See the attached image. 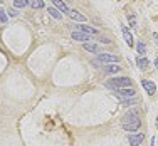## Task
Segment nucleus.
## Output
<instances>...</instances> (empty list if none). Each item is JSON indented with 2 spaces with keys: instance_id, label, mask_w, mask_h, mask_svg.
I'll list each match as a JSON object with an SVG mask.
<instances>
[{
  "instance_id": "obj_2",
  "label": "nucleus",
  "mask_w": 158,
  "mask_h": 146,
  "mask_svg": "<svg viewBox=\"0 0 158 146\" xmlns=\"http://www.w3.org/2000/svg\"><path fill=\"white\" fill-rule=\"evenodd\" d=\"M130 84H131L130 77H114V79H111V81L106 82L108 87L114 89V91H116V89H123V87H130Z\"/></svg>"
},
{
  "instance_id": "obj_25",
  "label": "nucleus",
  "mask_w": 158,
  "mask_h": 146,
  "mask_svg": "<svg viewBox=\"0 0 158 146\" xmlns=\"http://www.w3.org/2000/svg\"><path fill=\"white\" fill-rule=\"evenodd\" d=\"M156 128H158V121H156Z\"/></svg>"
},
{
  "instance_id": "obj_16",
  "label": "nucleus",
  "mask_w": 158,
  "mask_h": 146,
  "mask_svg": "<svg viewBox=\"0 0 158 146\" xmlns=\"http://www.w3.org/2000/svg\"><path fill=\"white\" fill-rule=\"evenodd\" d=\"M32 9H44V0H31Z\"/></svg>"
},
{
  "instance_id": "obj_23",
  "label": "nucleus",
  "mask_w": 158,
  "mask_h": 146,
  "mask_svg": "<svg viewBox=\"0 0 158 146\" xmlns=\"http://www.w3.org/2000/svg\"><path fill=\"white\" fill-rule=\"evenodd\" d=\"M99 40H101V42H104V44H110V42H111V40L106 39V37H103V39H99Z\"/></svg>"
},
{
  "instance_id": "obj_19",
  "label": "nucleus",
  "mask_w": 158,
  "mask_h": 146,
  "mask_svg": "<svg viewBox=\"0 0 158 146\" xmlns=\"http://www.w3.org/2000/svg\"><path fill=\"white\" fill-rule=\"evenodd\" d=\"M123 106H133V104H136V97H130V99H123L121 101Z\"/></svg>"
},
{
  "instance_id": "obj_26",
  "label": "nucleus",
  "mask_w": 158,
  "mask_h": 146,
  "mask_svg": "<svg viewBox=\"0 0 158 146\" xmlns=\"http://www.w3.org/2000/svg\"><path fill=\"white\" fill-rule=\"evenodd\" d=\"M0 2H2V0H0Z\"/></svg>"
},
{
  "instance_id": "obj_22",
  "label": "nucleus",
  "mask_w": 158,
  "mask_h": 146,
  "mask_svg": "<svg viewBox=\"0 0 158 146\" xmlns=\"http://www.w3.org/2000/svg\"><path fill=\"white\" fill-rule=\"evenodd\" d=\"M153 40H155V44H156V46H158V34H156V32L153 34Z\"/></svg>"
},
{
  "instance_id": "obj_6",
  "label": "nucleus",
  "mask_w": 158,
  "mask_h": 146,
  "mask_svg": "<svg viewBox=\"0 0 158 146\" xmlns=\"http://www.w3.org/2000/svg\"><path fill=\"white\" fill-rule=\"evenodd\" d=\"M141 86H143V89H145V91L148 92L150 96H153V94L156 92L155 82H152V81H148V79H143V81H141Z\"/></svg>"
},
{
  "instance_id": "obj_13",
  "label": "nucleus",
  "mask_w": 158,
  "mask_h": 146,
  "mask_svg": "<svg viewBox=\"0 0 158 146\" xmlns=\"http://www.w3.org/2000/svg\"><path fill=\"white\" fill-rule=\"evenodd\" d=\"M119 69H121L119 66H104L103 67V71L108 74H116V72H119Z\"/></svg>"
},
{
  "instance_id": "obj_17",
  "label": "nucleus",
  "mask_w": 158,
  "mask_h": 146,
  "mask_svg": "<svg viewBox=\"0 0 158 146\" xmlns=\"http://www.w3.org/2000/svg\"><path fill=\"white\" fill-rule=\"evenodd\" d=\"M14 5H15L17 9H24V7L29 5V0H14Z\"/></svg>"
},
{
  "instance_id": "obj_10",
  "label": "nucleus",
  "mask_w": 158,
  "mask_h": 146,
  "mask_svg": "<svg viewBox=\"0 0 158 146\" xmlns=\"http://www.w3.org/2000/svg\"><path fill=\"white\" fill-rule=\"evenodd\" d=\"M67 15L73 18V20H77V22H84L86 20V17L82 15V14H79L77 10H69V12H67Z\"/></svg>"
},
{
  "instance_id": "obj_9",
  "label": "nucleus",
  "mask_w": 158,
  "mask_h": 146,
  "mask_svg": "<svg viewBox=\"0 0 158 146\" xmlns=\"http://www.w3.org/2000/svg\"><path fill=\"white\" fill-rule=\"evenodd\" d=\"M52 3L56 5V9H57V10H61V12H64V14H67V12L71 10L69 7L66 5V2H62V0H52Z\"/></svg>"
},
{
  "instance_id": "obj_11",
  "label": "nucleus",
  "mask_w": 158,
  "mask_h": 146,
  "mask_svg": "<svg viewBox=\"0 0 158 146\" xmlns=\"http://www.w3.org/2000/svg\"><path fill=\"white\" fill-rule=\"evenodd\" d=\"M123 37H125V42H126V44H128V46H130V47H131V46H133V44H135V42H133V35H131V34H130V30H128L126 27H123Z\"/></svg>"
},
{
  "instance_id": "obj_12",
  "label": "nucleus",
  "mask_w": 158,
  "mask_h": 146,
  "mask_svg": "<svg viewBox=\"0 0 158 146\" xmlns=\"http://www.w3.org/2000/svg\"><path fill=\"white\" fill-rule=\"evenodd\" d=\"M82 49H84L86 52H99V46H96V44H91V42L82 44Z\"/></svg>"
},
{
  "instance_id": "obj_24",
  "label": "nucleus",
  "mask_w": 158,
  "mask_h": 146,
  "mask_svg": "<svg viewBox=\"0 0 158 146\" xmlns=\"http://www.w3.org/2000/svg\"><path fill=\"white\" fill-rule=\"evenodd\" d=\"M155 66H156V67H158V57H156V59H155Z\"/></svg>"
},
{
  "instance_id": "obj_18",
  "label": "nucleus",
  "mask_w": 158,
  "mask_h": 146,
  "mask_svg": "<svg viewBox=\"0 0 158 146\" xmlns=\"http://www.w3.org/2000/svg\"><path fill=\"white\" fill-rule=\"evenodd\" d=\"M136 52H138L140 55H143V54L146 52V46H145L143 42H138V44H136Z\"/></svg>"
},
{
  "instance_id": "obj_20",
  "label": "nucleus",
  "mask_w": 158,
  "mask_h": 146,
  "mask_svg": "<svg viewBox=\"0 0 158 146\" xmlns=\"http://www.w3.org/2000/svg\"><path fill=\"white\" fill-rule=\"evenodd\" d=\"M0 22H2V24H7V22H9V17H7V14L3 9H0Z\"/></svg>"
},
{
  "instance_id": "obj_5",
  "label": "nucleus",
  "mask_w": 158,
  "mask_h": 146,
  "mask_svg": "<svg viewBox=\"0 0 158 146\" xmlns=\"http://www.w3.org/2000/svg\"><path fill=\"white\" fill-rule=\"evenodd\" d=\"M98 59H99V62H108V64H116L119 61V57L114 54H99Z\"/></svg>"
},
{
  "instance_id": "obj_7",
  "label": "nucleus",
  "mask_w": 158,
  "mask_h": 146,
  "mask_svg": "<svg viewBox=\"0 0 158 146\" xmlns=\"http://www.w3.org/2000/svg\"><path fill=\"white\" fill-rule=\"evenodd\" d=\"M130 146H140L143 143V140H145V134L143 133H138V134H130Z\"/></svg>"
},
{
  "instance_id": "obj_21",
  "label": "nucleus",
  "mask_w": 158,
  "mask_h": 146,
  "mask_svg": "<svg viewBox=\"0 0 158 146\" xmlns=\"http://www.w3.org/2000/svg\"><path fill=\"white\" fill-rule=\"evenodd\" d=\"M128 20H130L131 27H136V20H135V15H128Z\"/></svg>"
},
{
  "instance_id": "obj_4",
  "label": "nucleus",
  "mask_w": 158,
  "mask_h": 146,
  "mask_svg": "<svg viewBox=\"0 0 158 146\" xmlns=\"http://www.w3.org/2000/svg\"><path fill=\"white\" fill-rule=\"evenodd\" d=\"M71 39H74V40H77V42H89L91 40V35L89 34H86V32H79V30H74L73 34H71Z\"/></svg>"
},
{
  "instance_id": "obj_15",
  "label": "nucleus",
  "mask_w": 158,
  "mask_h": 146,
  "mask_svg": "<svg viewBox=\"0 0 158 146\" xmlns=\"http://www.w3.org/2000/svg\"><path fill=\"white\" fill-rule=\"evenodd\" d=\"M136 64H138V67H140V69H146V67H148V64H150V61H148L146 57H138Z\"/></svg>"
},
{
  "instance_id": "obj_3",
  "label": "nucleus",
  "mask_w": 158,
  "mask_h": 146,
  "mask_svg": "<svg viewBox=\"0 0 158 146\" xmlns=\"http://www.w3.org/2000/svg\"><path fill=\"white\" fill-rule=\"evenodd\" d=\"M116 94L121 99H130V97H136V91L133 87H123V89H116Z\"/></svg>"
},
{
  "instance_id": "obj_14",
  "label": "nucleus",
  "mask_w": 158,
  "mask_h": 146,
  "mask_svg": "<svg viewBox=\"0 0 158 146\" xmlns=\"http://www.w3.org/2000/svg\"><path fill=\"white\" fill-rule=\"evenodd\" d=\"M49 14H51L54 18H57V20H61L62 18V14H61V10H57L56 7H49Z\"/></svg>"
},
{
  "instance_id": "obj_8",
  "label": "nucleus",
  "mask_w": 158,
  "mask_h": 146,
  "mask_svg": "<svg viewBox=\"0 0 158 146\" xmlns=\"http://www.w3.org/2000/svg\"><path fill=\"white\" fill-rule=\"evenodd\" d=\"M77 30L86 32V34H89V35H99V30L94 27H89V25H77Z\"/></svg>"
},
{
  "instance_id": "obj_1",
  "label": "nucleus",
  "mask_w": 158,
  "mask_h": 146,
  "mask_svg": "<svg viewBox=\"0 0 158 146\" xmlns=\"http://www.w3.org/2000/svg\"><path fill=\"white\" fill-rule=\"evenodd\" d=\"M121 124H123V129H125V131H130V133H135V131H138V129H140V126H141L140 109H136V107L130 109L125 116H123Z\"/></svg>"
}]
</instances>
